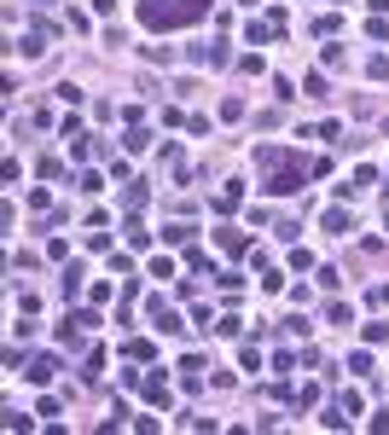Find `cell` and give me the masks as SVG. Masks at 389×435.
I'll return each mask as SVG.
<instances>
[{"label":"cell","mask_w":389,"mask_h":435,"mask_svg":"<svg viewBox=\"0 0 389 435\" xmlns=\"http://www.w3.org/2000/svg\"><path fill=\"white\" fill-rule=\"evenodd\" d=\"M203 12H210V0H140L145 29H180V23H198Z\"/></svg>","instance_id":"obj_1"},{"label":"cell","mask_w":389,"mask_h":435,"mask_svg":"<svg viewBox=\"0 0 389 435\" xmlns=\"http://www.w3.org/2000/svg\"><path fill=\"white\" fill-rule=\"evenodd\" d=\"M53 371H58V360H29V371H23V378H29V383H47V378H53Z\"/></svg>","instance_id":"obj_2"},{"label":"cell","mask_w":389,"mask_h":435,"mask_svg":"<svg viewBox=\"0 0 389 435\" xmlns=\"http://www.w3.org/2000/svg\"><path fill=\"white\" fill-rule=\"evenodd\" d=\"M384 226H389V209H384Z\"/></svg>","instance_id":"obj_4"},{"label":"cell","mask_w":389,"mask_h":435,"mask_svg":"<svg viewBox=\"0 0 389 435\" xmlns=\"http://www.w3.org/2000/svg\"><path fill=\"white\" fill-rule=\"evenodd\" d=\"M128 244H134V250H145V244H151V233H145L140 221H128Z\"/></svg>","instance_id":"obj_3"}]
</instances>
